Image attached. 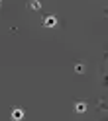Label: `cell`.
I'll list each match as a JSON object with an SVG mask.
<instances>
[{"label": "cell", "mask_w": 108, "mask_h": 121, "mask_svg": "<svg viewBox=\"0 0 108 121\" xmlns=\"http://www.w3.org/2000/svg\"><path fill=\"white\" fill-rule=\"evenodd\" d=\"M22 115H24L22 109H14V119H22Z\"/></svg>", "instance_id": "cell-2"}, {"label": "cell", "mask_w": 108, "mask_h": 121, "mask_svg": "<svg viewBox=\"0 0 108 121\" xmlns=\"http://www.w3.org/2000/svg\"><path fill=\"white\" fill-rule=\"evenodd\" d=\"M45 26H55V18H45Z\"/></svg>", "instance_id": "cell-1"}]
</instances>
